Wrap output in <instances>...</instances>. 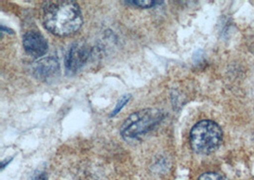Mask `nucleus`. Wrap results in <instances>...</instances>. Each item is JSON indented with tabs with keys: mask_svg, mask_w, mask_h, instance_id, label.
<instances>
[{
	"mask_svg": "<svg viewBox=\"0 0 254 180\" xmlns=\"http://www.w3.org/2000/svg\"><path fill=\"white\" fill-rule=\"evenodd\" d=\"M43 24L50 33L58 36L74 34L83 24L80 8L71 0L48 1L43 8Z\"/></svg>",
	"mask_w": 254,
	"mask_h": 180,
	"instance_id": "1",
	"label": "nucleus"
},
{
	"mask_svg": "<svg viewBox=\"0 0 254 180\" xmlns=\"http://www.w3.org/2000/svg\"><path fill=\"white\" fill-rule=\"evenodd\" d=\"M223 141V131L213 121L203 120L197 123L190 134L191 149L201 155H208L215 152Z\"/></svg>",
	"mask_w": 254,
	"mask_h": 180,
	"instance_id": "2",
	"label": "nucleus"
},
{
	"mask_svg": "<svg viewBox=\"0 0 254 180\" xmlns=\"http://www.w3.org/2000/svg\"><path fill=\"white\" fill-rule=\"evenodd\" d=\"M164 119V113L156 108H146L128 116L120 128V134L126 140L138 139L152 131Z\"/></svg>",
	"mask_w": 254,
	"mask_h": 180,
	"instance_id": "3",
	"label": "nucleus"
},
{
	"mask_svg": "<svg viewBox=\"0 0 254 180\" xmlns=\"http://www.w3.org/2000/svg\"><path fill=\"white\" fill-rule=\"evenodd\" d=\"M23 47L29 55L40 58L46 54L48 42L42 34L31 31L26 33L23 36Z\"/></svg>",
	"mask_w": 254,
	"mask_h": 180,
	"instance_id": "4",
	"label": "nucleus"
},
{
	"mask_svg": "<svg viewBox=\"0 0 254 180\" xmlns=\"http://www.w3.org/2000/svg\"><path fill=\"white\" fill-rule=\"evenodd\" d=\"M91 55V49L84 44H75L69 48L65 60L66 68L76 71L82 68Z\"/></svg>",
	"mask_w": 254,
	"mask_h": 180,
	"instance_id": "5",
	"label": "nucleus"
},
{
	"mask_svg": "<svg viewBox=\"0 0 254 180\" xmlns=\"http://www.w3.org/2000/svg\"><path fill=\"white\" fill-rule=\"evenodd\" d=\"M59 71V63L54 57L38 60L33 65V73L37 79L46 81L55 77Z\"/></svg>",
	"mask_w": 254,
	"mask_h": 180,
	"instance_id": "6",
	"label": "nucleus"
},
{
	"mask_svg": "<svg viewBox=\"0 0 254 180\" xmlns=\"http://www.w3.org/2000/svg\"><path fill=\"white\" fill-rule=\"evenodd\" d=\"M130 97H131V96H130L129 94H126V95L122 96V98H120V100L117 101L116 107H115V109L113 110V112L111 113L110 117L113 118V117H115L118 113L120 112V111L122 110V108L127 104V101L130 100Z\"/></svg>",
	"mask_w": 254,
	"mask_h": 180,
	"instance_id": "7",
	"label": "nucleus"
},
{
	"mask_svg": "<svg viewBox=\"0 0 254 180\" xmlns=\"http://www.w3.org/2000/svg\"><path fill=\"white\" fill-rule=\"evenodd\" d=\"M125 3L127 4H134V6H137L140 8H144V9H148L154 7L158 4H162L163 1H151V0H147V1H125Z\"/></svg>",
	"mask_w": 254,
	"mask_h": 180,
	"instance_id": "8",
	"label": "nucleus"
},
{
	"mask_svg": "<svg viewBox=\"0 0 254 180\" xmlns=\"http://www.w3.org/2000/svg\"><path fill=\"white\" fill-rule=\"evenodd\" d=\"M197 180H230L227 179L226 177H224L223 175H221L219 173H215V172H207L202 174Z\"/></svg>",
	"mask_w": 254,
	"mask_h": 180,
	"instance_id": "9",
	"label": "nucleus"
},
{
	"mask_svg": "<svg viewBox=\"0 0 254 180\" xmlns=\"http://www.w3.org/2000/svg\"><path fill=\"white\" fill-rule=\"evenodd\" d=\"M34 180H47V176L45 174H42V175L38 176V177Z\"/></svg>",
	"mask_w": 254,
	"mask_h": 180,
	"instance_id": "10",
	"label": "nucleus"
},
{
	"mask_svg": "<svg viewBox=\"0 0 254 180\" xmlns=\"http://www.w3.org/2000/svg\"><path fill=\"white\" fill-rule=\"evenodd\" d=\"M1 31H5V27H3V26H2V27H1ZM6 31H7V32H10L11 34H12V33H13L12 31H10V30H6Z\"/></svg>",
	"mask_w": 254,
	"mask_h": 180,
	"instance_id": "11",
	"label": "nucleus"
}]
</instances>
